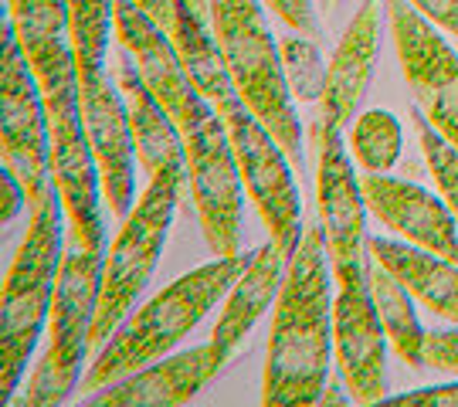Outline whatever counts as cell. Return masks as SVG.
I'll return each instance as SVG.
<instances>
[{
  "mask_svg": "<svg viewBox=\"0 0 458 407\" xmlns=\"http://www.w3.org/2000/svg\"><path fill=\"white\" fill-rule=\"evenodd\" d=\"M113 31L115 41L132 55L149 92L160 98V106L181 130L187 183H191L204 242L211 244L217 259L238 255L245 180H242L221 115L197 92V85L191 81L177 55L174 38L160 24H153L132 0H115Z\"/></svg>",
  "mask_w": 458,
  "mask_h": 407,
  "instance_id": "obj_1",
  "label": "cell"
},
{
  "mask_svg": "<svg viewBox=\"0 0 458 407\" xmlns=\"http://www.w3.org/2000/svg\"><path fill=\"white\" fill-rule=\"evenodd\" d=\"M170 38L177 45V55H181L191 81L197 85V92L211 102L214 113L221 115V123L228 130L234 160H238V170L245 180V194L259 208V217L265 221L272 242L293 259L306 228L299 225L302 200L295 191L293 163L285 157V149L278 147V140L268 132L262 119L248 109V102L242 98L221 51H217L214 34L208 31V21L197 17L183 0H177V17H174Z\"/></svg>",
  "mask_w": 458,
  "mask_h": 407,
  "instance_id": "obj_2",
  "label": "cell"
},
{
  "mask_svg": "<svg viewBox=\"0 0 458 407\" xmlns=\"http://www.w3.org/2000/svg\"><path fill=\"white\" fill-rule=\"evenodd\" d=\"M323 228L310 225L276 295L262 374L265 407H312L327 391L333 357V293Z\"/></svg>",
  "mask_w": 458,
  "mask_h": 407,
  "instance_id": "obj_3",
  "label": "cell"
},
{
  "mask_svg": "<svg viewBox=\"0 0 458 407\" xmlns=\"http://www.w3.org/2000/svg\"><path fill=\"white\" fill-rule=\"evenodd\" d=\"M31 62L41 98H45V119H48V157L51 180L62 194L65 217L72 225V244L102 251V214H98V163L92 153V140L85 130L82 115V89H79V65L72 38H45L24 45Z\"/></svg>",
  "mask_w": 458,
  "mask_h": 407,
  "instance_id": "obj_4",
  "label": "cell"
},
{
  "mask_svg": "<svg viewBox=\"0 0 458 407\" xmlns=\"http://www.w3.org/2000/svg\"><path fill=\"white\" fill-rule=\"evenodd\" d=\"M248 259L245 255H228V259H217L211 265H200L194 272L174 278L166 289H160L149 299L147 306L132 312L126 323L115 326V333L98 350L96 363L85 370L79 391L96 394L98 387L115 384L132 370L164 360L214 309V302L242 278Z\"/></svg>",
  "mask_w": 458,
  "mask_h": 407,
  "instance_id": "obj_5",
  "label": "cell"
},
{
  "mask_svg": "<svg viewBox=\"0 0 458 407\" xmlns=\"http://www.w3.org/2000/svg\"><path fill=\"white\" fill-rule=\"evenodd\" d=\"M62 194L48 183V191L28 208V231L17 244V255L4 276L0 299V391L11 404L28 370L34 346L41 340L45 319L51 316L55 282L62 268Z\"/></svg>",
  "mask_w": 458,
  "mask_h": 407,
  "instance_id": "obj_6",
  "label": "cell"
},
{
  "mask_svg": "<svg viewBox=\"0 0 458 407\" xmlns=\"http://www.w3.org/2000/svg\"><path fill=\"white\" fill-rule=\"evenodd\" d=\"M211 34L248 109L268 126L295 174H302V126L262 0H211Z\"/></svg>",
  "mask_w": 458,
  "mask_h": 407,
  "instance_id": "obj_7",
  "label": "cell"
},
{
  "mask_svg": "<svg viewBox=\"0 0 458 407\" xmlns=\"http://www.w3.org/2000/svg\"><path fill=\"white\" fill-rule=\"evenodd\" d=\"M183 170L187 166H166L149 177V187L123 217V228L109 244V255L102 265V285H98V306L92 319V350L115 333V326L126 319L132 302L149 285L157 272V261L170 234V221L177 211Z\"/></svg>",
  "mask_w": 458,
  "mask_h": 407,
  "instance_id": "obj_8",
  "label": "cell"
},
{
  "mask_svg": "<svg viewBox=\"0 0 458 407\" xmlns=\"http://www.w3.org/2000/svg\"><path fill=\"white\" fill-rule=\"evenodd\" d=\"M102 285V251L75 248L62 255L55 299H51L48 350L38 360L31 380L24 384L21 397L11 404L55 407L65 404L72 391L82 384L79 374L85 367V353L92 350V319Z\"/></svg>",
  "mask_w": 458,
  "mask_h": 407,
  "instance_id": "obj_9",
  "label": "cell"
},
{
  "mask_svg": "<svg viewBox=\"0 0 458 407\" xmlns=\"http://www.w3.org/2000/svg\"><path fill=\"white\" fill-rule=\"evenodd\" d=\"M0 149L4 166L21 180L28 208L48 191V119L45 98L28 55L17 45L14 24H4V62H0Z\"/></svg>",
  "mask_w": 458,
  "mask_h": 407,
  "instance_id": "obj_10",
  "label": "cell"
},
{
  "mask_svg": "<svg viewBox=\"0 0 458 407\" xmlns=\"http://www.w3.org/2000/svg\"><path fill=\"white\" fill-rule=\"evenodd\" d=\"M394 48L425 119L458 149V51L408 0H384Z\"/></svg>",
  "mask_w": 458,
  "mask_h": 407,
  "instance_id": "obj_11",
  "label": "cell"
},
{
  "mask_svg": "<svg viewBox=\"0 0 458 407\" xmlns=\"http://www.w3.org/2000/svg\"><path fill=\"white\" fill-rule=\"evenodd\" d=\"M333 357L353 404H380L387 394V333L377 316L367 265L336 272Z\"/></svg>",
  "mask_w": 458,
  "mask_h": 407,
  "instance_id": "obj_12",
  "label": "cell"
},
{
  "mask_svg": "<svg viewBox=\"0 0 458 407\" xmlns=\"http://www.w3.org/2000/svg\"><path fill=\"white\" fill-rule=\"evenodd\" d=\"M312 143L319 153V174H316V194H319V228L327 242L329 268L333 276L367 265V200H363L360 180L353 174V163L344 149L340 126L316 115Z\"/></svg>",
  "mask_w": 458,
  "mask_h": 407,
  "instance_id": "obj_13",
  "label": "cell"
},
{
  "mask_svg": "<svg viewBox=\"0 0 458 407\" xmlns=\"http://www.w3.org/2000/svg\"><path fill=\"white\" fill-rule=\"evenodd\" d=\"M79 89H82L85 130L92 140L98 177H102V197L115 217H126L132 211V191H136V177H132L136 147H132L123 92L109 75V68L92 79H79Z\"/></svg>",
  "mask_w": 458,
  "mask_h": 407,
  "instance_id": "obj_14",
  "label": "cell"
},
{
  "mask_svg": "<svg viewBox=\"0 0 458 407\" xmlns=\"http://www.w3.org/2000/svg\"><path fill=\"white\" fill-rule=\"evenodd\" d=\"M360 191L367 211L380 225L397 231L404 242L458 265V221L452 208L445 204V197H435L421 183L384 177V174L360 177Z\"/></svg>",
  "mask_w": 458,
  "mask_h": 407,
  "instance_id": "obj_15",
  "label": "cell"
},
{
  "mask_svg": "<svg viewBox=\"0 0 458 407\" xmlns=\"http://www.w3.org/2000/svg\"><path fill=\"white\" fill-rule=\"evenodd\" d=\"M221 374V363L214 357L211 340L194 346L177 357L157 360L149 367H140L115 384L98 387L85 397L89 407H177L194 401L204 384H211Z\"/></svg>",
  "mask_w": 458,
  "mask_h": 407,
  "instance_id": "obj_16",
  "label": "cell"
},
{
  "mask_svg": "<svg viewBox=\"0 0 458 407\" xmlns=\"http://www.w3.org/2000/svg\"><path fill=\"white\" fill-rule=\"evenodd\" d=\"M377 48H380V0H363L329 58L327 89L319 98V119L344 130L357 115L370 89V79H374Z\"/></svg>",
  "mask_w": 458,
  "mask_h": 407,
  "instance_id": "obj_17",
  "label": "cell"
},
{
  "mask_svg": "<svg viewBox=\"0 0 458 407\" xmlns=\"http://www.w3.org/2000/svg\"><path fill=\"white\" fill-rule=\"evenodd\" d=\"M109 75L119 85L123 102H126L132 147H136V160L143 163V170L153 177V174H160L166 166H187L183 163V140L177 123L160 106V98L149 92V85L140 75L132 55L123 45H119V51L109 55Z\"/></svg>",
  "mask_w": 458,
  "mask_h": 407,
  "instance_id": "obj_18",
  "label": "cell"
},
{
  "mask_svg": "<svg viewBox=\"0 0 458 407\" xmlns=\"http://www.w3.org/2000/svg\"><path fill=\"white\" fill-rule=\"evenodd\" d=\"M285 265H289V255L276 242H265L251 251L248 268L228 289L225 312H221V319H217L211 333L214 357H217L221 367H228V360L238 350V343L255 329V323L262 319V312L268 309V302L278 295Z\"/></svg>",
  "mask_w": 458,
  "mask_h": 407,
  "instance_id": "obj_19",
  "label": "cell"
},
{
  "mask_svg": "<svg viewBox=\"0 0 458 407\" xmlns=\"http://www.w3.org/2000/svg\"><path fill=\"white\" fill-rule=\"evenodd\" d=\"M367 251L374 255L391 276L401 278L421 306L438 312L458 326V265L442 259L435 251H425L418 244H401L391 238H370Z\"/></svg>",
  "mask_w": 458,
  "mask_h": 407,
  "instance_id": "obj_20",
  "label": "cell"
},
{
  "mask_svg": "<svg viewBox=\"0 0 458 407\" xmlns=\"http://www.w3.org/2000/svg\"><path fill=\"white\" fill-rule=\"evenodd\" d=\"M370 255V251H367ZM367 282H370V295H374L377 316H380V326L391 340L394 353L404 360L408 367L421 370L425 367V326L418 323V312L411 306L414 295L401 285V278L391 276L380 261L370 255L367 259Z\"/></svg>",
  "mask_w": 458,
  "mask_h": 407,
  "instance_id": "obj_21",
  "label": "cell"
},
{
  "mask_svg": "<svg viewBox=\"0 0 458 407\" xmlns=\"http://www.w3.org/2000/svg\"><path fill=\"white\" fill-rule=\"evenodd\" d=\"M115 0H68V38L75 51L79 79L102 75V62L109 58V31H113Z\"/></svg>",
  "mask_w": 458,
  "mask_h": 407,
  "instance_id": "obj_22",
  "label": "cell"
},
{
  "mask_svg": "<svg viewBox=\"0 0 458 407\" xmlns=\"http://www.w3.org/2000/svg\"><path fill=\"white\" fill-rule=\"evenodd\" d=\"M350 149L367 174H387L401 160V149H404L401 123L384 109H367L353 119Z\"/></svg>",
  "mask_w": 458,
  "mask_h": 407,
  "instance_id": "obj_23",
  "label": "cell"
},
{
  "mask_svg": "<svg viewBox=\"0 0 458 407\" xmlns=\"http://www.w3.org/2000/svg\"><path fill=\"white\" fill-rule=\"evenodd\" d=\"M278 51H282V68H285V79H289V89H293L295 102H319L323 98V89H327V62L316 48L310 34H289L278 41Z\"/></svg>",
  "mask_w": 458,
  "mask_h": 407,
  "instance_id": "obj_24",
  "label": "cell"
},
{
  "mask_svg": "<svg viewBox=\"0 0 458 407\" xmlns=\"http://www.w3.org/2000/svg\"><path fill=\"white\" fill-rule=\"evenodd\" d=\"M7 21L14 24L17 45L68 34V0H7Z\"/></svg>",
  "mask_w": 458,
  "mask_h": 407,
  "instance_id": "obj_25",
  "label": "cell"
},
{
  "mask_svg": "<svg viewBox=\"0 0 458 407\" xmlns=\"http://www.w3.org/2000/svg\"><path fill=\"white\" fill-rule=\"evenodd\" d=\"M411 119L418 126V143H421V153H425L428 160V170H431V177L438 180V191H442L445 204L452 208L458 221V149L428 123L421 109H414Z\"/></svg>",
  "mask_w": 458,
  "mask_h": 407,
  "instance_id": "obj_26",
  "label": "cell"
},
{
  "mask_svg": "<svg viewBox=\"0 0 458 407\" xmlns=\"http://www.w3.org/2000/svg\"><path fill=\"white\" fill-rule=\"evenodd\" d=\"M425 367L458 374V329H435L425 340Z\"/></svg>",
  "mask_w": 458,
  "mask_h": 407,
  "instance_id": "obj_27",
  "label": "cell"
},
{
  "mask_svg": "<svg viewBox=\"0 0 458 407\" xmlns=\"http://www.w3.org/2000/svg\"><path fill=\"white\" fill-rule=\"evenodd\" d=\"M265 7L282 17L289 31L310 34V38L319 34V21H316V11H312V0H265Z\"/></svg>",
  "mask_w": 458,
  "mask_h": 407,
  "instance_id": "obj_28",
  "label": "cell"
},
{
  "mask_svg": "<svg viewBox=\"0 0 458 407\" xmlns=\"http://www.w3.org/2000/svg\"><path fill=\"white\" fill-rule=\"evenodd\" d=\"M380 404H387V407H458V384L397 394V397H384Z\"/></svg>",
  "mask_w": 458,
  "mask_h": 407,
  "instance_id": "obj_29",
  "label": "cell"
},
{
  "mask_svg": "<svg viewBox=\"0 0 458 407\" xmlns=\"http://www.w3.org/2000/svg\"><path fill=\"white\" fill-rule=\"evenodd\" d=\"M21 208H28V194H24V187H21V180L4 166L0 170V221L4 225H11Z\"/></svg>",
  "mask_w": 458,
  "mask_h": 407,
  "instance_id": "obj_30",
  "label": "cell"
},
{
  "mask_svg": "<svg viewBox=\"0 0 458 407\" xmlns=\"http://www.w3.org/2000/svg\"><path fill=\"white\" fill-rule=\"evenodd\" d=\"M408 4L414 11H421L431 24L458 38V0H408Z\"/></svg>",
  "mask_w": 458,
  "mask_h": 407,
  "instance_id": "obj_31",
  "label": "cell"
},
{
  "mask_svg": "<svg viewBox=\"0 0 458 407\" xmlns=\"http://www.w3.org/2000/svg\"><path fill=\"white\" fill-rule=\"evenodd\" d=\"M143 14L153 21V24H160L166 34L174 28V17H177V0H132Z\"/></svg>",
  "mask_w": 458,
  "mask_h": 407,
  "instance_id": "obj_32",
  "label": "cell"
},
{
  "mask_svg": "<svg viewBox=\"0 0 458 407\" xmlns=\"http://www.w3.org/2000/svg\"><path fill=\"white\" fill-rule=\"evenodd\" d=\"M183 4H187L197 17H204V21L211 24V0H183Z\"/></svg>",
  "mask_w": 458,
  "mask_h": 407,
  "instance_id": "obj_33",
  "label": "cell"
},
{
  "mask_svg": "<svg viewBox=\"0 0 458 407\" xmlns=\"http://www.w3.org/2000/svg\"><path fill=\"white\" fill-rule=\"evenodd\" d=\"M319 404H346V397L340 394L336 384H329L327 391H323V397H319Z\"/></svg>",
  "mask_w": 458,
  "mask_h": 407,
  "instance_id": "obj_34",
  "label": "cell"
},
{
  "mask_svg": "<svg viewBox=\"0 0 458 407\" xmlns=\"http://www.w3.org/2000/svg\"><path fill=\"white\" fill-rule=\"evenodd\" d=\"M336 4H340V0H319V11H323V14H329Z\"/></svg>",
  "mask_w": 458,
  "mask_h": 407,
  "instance_id": "obj_35",
  "label": "cell"
}]
</instances>
